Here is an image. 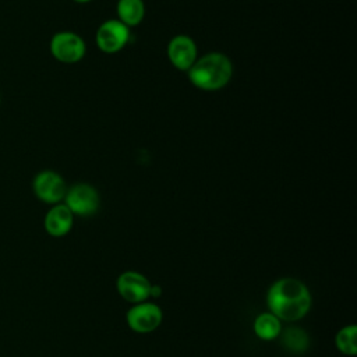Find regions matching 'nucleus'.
I'll use <instances>...</instances> for the list:
<instances>
[{
	"mask_svg": "<svg viewBox=\"0 0 357 357\" xmlns=\"http://www.w3.org/2000/svg\"><path fill=\"white\" fill-rule=\"evenodd\" d=\"M311 294L307 286L294 278H282L268 290L266 304L273 315L283 321H298L311 308Z\"/></svg>",
	"mask_w": 357,
	"mask_h": 357,
	"instance_id": "f257e3e1",
	"label": "nucleus"
},
{
	"mask_svg": "<svg viewBox=\"0 0 357 357\" xmlns=\"http://www.w3.org/2000/svg\"><path fill=\"white\" fill-rule=\"evenodd\" d=\"M233 66L227 56L212 52L197 59L188 70L190 81L199 89L216 91L223 88L231 78Z\"/></svg>",
	"mask_w": 357,
	"mask_h": 357,
	"instance_id": "f03ea898",
	"label": "nucleus"
},
{
	"mask_svg": "<svg viewBox=\"0 0 357 357\" xmlns=\"http://www.w3.org/2000/svg\"><path fill=\"white\" fill-rule=\"evenodd\" d=\"M64 205L71 211L73 215L91 216L99 208V194L95 187L86 183H78L67 188L64 195Z\"/></svg>",
	"mask_w": 357,
	"mask_h": 357,
	"instance_id": "7ed1b4c3",
	"label": "nucleus"
},
{
	"mask_svg": "<svg viewBox=\"0 0 357 357\" xmlns=\"http://www.w3.org/2000/svg\"><path fill=\"white\" fill-rule=\"evenodd\" d=\"M50 53L53 57L61 63L73 64L79 61L85 54V42L84 39L68 31L57 32L50 39Z\"/></svg>",
	"mask_w": 357,
	"mask_h": 357,
	"instance_id": "20e7f679",
	"label": "nucleus"
},
{
	"mask_svg": "<svg viewBox=\"0 0 357 357\" xmlns=\"http://www.w3.org/2000/svg\"><path fill=\"white\" fill-rule=\"evenodd\" d=\"M130 28L120 20H107L96 31V45L105 53H117L130 42Z\"/></svg>",
	"mask_w": 357,
	"mask_h": 357,
	"instance_id": "39448f33",
	"label": "nucleus"
},
{
	"mask_svg": "<svg viewBox=\"0 0 357 357\" xmlns=\"http://www.w3.org/2000/svg\"><path fill=\"white\" fill-rule=\"evenodd\" d=\"M32 188L35 195L40 201L46 204H53V205L64 199V195L67 192V185L64 178L53 170L39 172L32 181Z\"/></svg>",
	"mask_w": 357,
	"mask_h": 357,
	"instance_id": "423d86ee",
	"label": "nucleus"
},
{
	"mask_svg": "<svg viewBox=\"0 0 357 357\" xmlns=\"http://www.w3.org/2000/svg\"><path fill=\"white\" fill-rule=\"evenodd\" d=\"M162 318L163 314L160 307L146 301L134 304V307L128 310L126 317L128 326L139 333H148L155 331L160 325Z\"/></svg>",
	"mask_w": 357,
	"mask_h": 357,
	"instance_id": "0eeeda50",
	"label": "nucleus"
},
{
	"mask_svg": "<svg viewBox=\"0 0 357 357\" xmlns=\"http://www.w3.org/2000/svg\"><path fill=\"white\" fill-rule=\"evenodd\" d=\"M116 286H117L119 294L126 301L132 303V304L142 303L151 297L152 284L144 275L134 272V271L123 272L117 278Z\"/></svg>",
	"mask_w": 357,
	"mask_h": 357,
	"instance_id": "6e6552de",
	"label": "nucleus"
},
{
	"mask_svg": "<svg viewBox=\"0 0 357 357\" xmlns=\"http://www.w3.org/2000/svg\"><path fill=\"white\" fill-rule=\"evenodd\" d=\"M167 56L176 68L188 71L197 60V46L190 36L177 35L167 45Z\"/></svg>",
	"mask_w": 357,
	"mask_h": 357,
	"instance_id": "1a4fd4ad",
	"label": "nucleus"
},
{
	"mask_svg": "<svg viewBox=\"0 0 357 357\" xmlns=\"http://www.w3.org/2000/svg\"><path fill=\"white\" fill-rule=\"evenodd\" d=\"M74 215L64 204L53 205L45 216V230L52 237H63L73 227Z\"/></svg>",
	"mask_w": 357,
	"mask_h": 357,
	"instance_id": "9d476101",
	"label": "nucleus"
},
{
	"mask_svg": "<svg viewBox=\"0 0 357 357\" xmlns=\"http://www.w3.org/2000/svg\"><path fill=\"white\" fill-rule=\"evenodd\" d=\"M119 20L127 26L138 25L145 15V6L142 0H119L117 3Z\"/></svg>",
	"mask_w": 357,
	"mask_h": 357,
	"instance_id": "9b49d317",
	"label": "nucleus"
},
{
	"mask_svg": "<svg viewBox=\"0 0 357 357\" xmlns=\"http://www.w3.org/2000/svg\"><path fill=\"white\" fill-rule=\"evenodd\" d=\"M280 331V319L272 312H262L254 321V332L262 340L276 339Z\"/></svg>",
	"mask_w": 357,
	"mask_h": 357,
	"instance_id": "f8f14e48",
	"label": "nucleus"
},
{
	"mask_svg": "<svg viewBox=\"0 0 357 357\" xmlns=\"http://www.w3.org/2000/svg\"><path fill=\"white\" fill-rule=\"evenodd\" d=\"M335 343L340 353L346 356H354L357 353V326L356 325L343 326L336 333Z\"/></svg>",
	"mask_w": 357,
	"mask_h": 357,
	"instance_id": "ddd939ff",
	"label": "nucleus"
},
{
	"mask_svg": "<svg viewBox=\"0 0 357 357\" xmlns=\"http://www.w3.org/2000/svg\"><path fill=\"white\" fill-rule=\"evenodd\" d=\"M282 342H283V346L291 353H303L308 347L307 333L297 326L287 328L283 332Z\"/></svg>",
	"mask_w": 357,
	"mask_h": 357,
	"instance_id": "4468645a",
	"label": "nucleus"
},
{
	"mask_svg": "<svg viewBox=\"0 0 357 357\" xmlns=\"http://www.w3.org/2000/svg\"><path fill=\"white\" fill-rule=\"evenodd\" d=\"M74 1H77V3H86V1H91V0H74Z\"/></svg>",
	"mask_w": 357,
	"mask_h": 357,
	"instance_id": "2eb2a0df",
	"label": "nucleus"
}]
</instances>
